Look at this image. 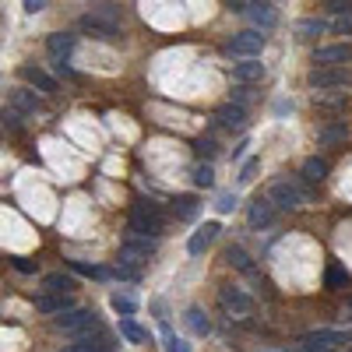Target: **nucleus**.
<instances>
[{
  "instance_id": "f257e3e1",
  "label": "nucleus",
  "mask_w": 352,
  "mask_h": 352,
  "mask_svg": "<svg viewBox=\"0 0 352 352\" xmlns=\"http://www.w3.org/2000/svg\"><path fill=\"white\" fill-rule=\"evenodd\" d=\"M131 232L134 236H159L162 232V212L152 201H138L131 208Z\"/></svg>"
},
{
  "instance_id": "f03ea898",
  "label": "nucleus",
  "mask_w": 352,
  "mask_h": 352,
  "mask_svg": "<svg viewBox=\"0 0 352 352\" xmlns=\"http://www.w3.org/2000/svg\"><path fill=\"white\" fill-rule=\"evenodd\" d=\"M222 53H226V56H240V60H257V56L264 53V36L257 32V28H247V32H236L232 39H226Z\"/></svg>"
},
{
  "instance_id": "7ed1b4c3",
  "label": "nucleus",
  "mask_w": 352,
  "mask_h": 352,
  "mask_svg": "<svg viewBox=\"0 0 352 352\" xmlns=\"http://www.w3.org/2000/svg\"><path fill=\"white\" fill-rule=\"evenodd\" d=\"M53 324L60 328V331H67V335H81V331H88V328H96L99 320H96V314H92V310L71 307V310H64V314H56Z\"/></svg>"
},
{
  "instance_id": "20e7f679",
  "label": "nucleus",
  "mask_w": 352,
  "mask_h": 352,
  "mask_svg": "<svg viewBox=\"0 0 352 352\" xmlns=\"http://www.w3.org/2000/svg\"><path fill=\"white\" fill-rule=\"evenodd\" d=\"M268 201L275 204V208H282V212H296L300 204H303V194H300V187H296V184L278 180V184H272V190H268Z\"/></svg>"
},
{
  "instance_id": "39448f33",
  "label": "nucleus",
  "mask_w": 352,
  "mask_h": 352,
  "mask_svg": "<svg viewBox=\"0 0 352 352\" xmlns=\"http://www.w3.org/2000/svg\"><path fill=\"white\" fill-rule=\"evenodd\" d=\"M67 349H71V352H109L113 342H109V335L96 324V328H88V331L74 335V342H71Z\"/></svg>"
},
{
  "instance_id": "423d86ee",
  "label": "nucleus",
  "mask_w": 352,
  "mask_h": 352,
  "mask_svg": "<svg viewBox=\"0 0 352 352\" xmlns=\"http://www.w3.org/2000/svg\"><path fill=\"white\" fill-rule=\"evenodd\" d=\"M152 254H155V240H148V236L134 240V236H131V240L120 247V264H124V268H138V264H144Z\"/></svg>"
},
{
  "instance_id": "0eeeda50",
  "label": "nucleus",
  "mask_w": 352,
  "mask_h": 352,
  "mask_svg": "<svg viewBox=\"0 0 352 352\" xmlns=\"http://www.w3.org/2000/svg\"><path fill=\"white\" fill-rule=\"evenodd\" d=\"M307 81H310V88H345V85H352V71H345V67H314Z\"/></svg>"
},
{
  "instance_id": "6e6552de",
  "label": "nucleus",
  "mask_w": 352,
  "mask_h": 352,
  "mask_svg": "<svg viewBox=\"0 0 352 352\" xmlns=\"http://www.w3.org/2000/svg\"><path fill=\"white\" fill-rule=\"evenodd\" d=\"M314 64H317V67H345V64H352V43L320 46V50L314 53Z\"/></svg>"
},
{
  "instance_id": "1a4fd4ad",
  "label": "nucleus",
  "mask_w": 352,
  "mask_h": 352,
  "mask_svg": "<svg viewBox=\"0 0 352 352\" xmlns=\"http://www.w3.org/2000/svg\"><path fill=\"white\" fill-rule=\"evenodd\" d=\"M219 232H222V226H219V222H204V226L194 232V236L187 240V254H190V257H201L204 250H208V247L215 243Z\"/></svg>"
},
{
  "instance_id": "9d476101",
  "label": "nucleus",
  "mask_w": 352,
  "mask_h": 352,
  "mask_svg": "<svg viewBox=\"0 0 352 352\" xmlns=\"http://www.w3.org/2000/svg\"><path fill=\"white\" fill-rule=\"evenodd\" d=\"M215 124H219L222 131H243V127H247V109L236 106V102H226V106H219V113H215Z\"/></svg>"
},
{
  "instance_id": "9b49d317",
  "label": "nucleus",
  "mask_w": 352,
  "mask_h": 352,
  "mask_svg": "<svg viewBox=\"0 0 352 352\" xmlns=\"http://www.w3.org/2000/svg\"><path fill=\"white\" fill-rule=\"evenodd\" d=\"M275 204L268 201V197H257L254 204H250V212H247V222H250V229H268L272 222H275Z\"/></svg>"
},
{
  "instance_id": "f8f14e48",
  "label": "nucleus",
  "mask_w": 352,
  "mask_h": 352,
  "mask_svg": "<svg viewBox=\"0 0 352 352\" xmlns=\"http://www.w3.org/2000/svg\"><path fill=\"white\" fill-rule=\"evenodd\" d=\"M78 28H81V32H88V36H96V39H106V43H116V39H120V28H116V25H106V21H96L92 14H81Z\"/></svg>"
},
{
  "instance_id": "ddd939ff",
  "label": "nucleus",
  "mask_w": 352,
  "mask_h": 352,
  "mask_svg": "<svg viewBox=\"0 0 352 352\" xmlns=\"http://www.w3.org/2000/svg\"><path fill=\"white\" fill-rule=\"evenodd\" d=\"M219 303L226 307V310H232V314H250V296L243 289H236V285H226L222 292H219Z\"/></svg>"
},
{
  "instance_id": "4468645a",
  "label": "nucleus",
  "mask_w": 352,
  "mask_h": 352,
  "mask_svg": "<svg viewBox=\"0 0 352 352\" xmlns=\"http://www.w3.org/2000/svg\"><path fill=\"white\" fill-rule=\"evenodd\" d=\"M243 14H250V21L257 25V32H268V28H275V25H278V11L268 4V0H261V4L247 8Z\"/></svg>"
},
{
  "instance_id": "2eb2a0df",
  "label": "nucleus",
  "mask_w": 352,
  "mask_h": 352,
  "mask_svg": "<svg viewBox=\"0 0 352 352\" xmlns=\"http://www.w3.org/2000/svg\"><path fill=\"white\" fill-rule=\"evenodd\" d=\"M36 310L39 314H64V310H71V296L67 292H43V296H36Z\"/></svg>"
},
{
  "instance_id": "dca6fc26",
  "label": "nucleus",
  "mask_w": 352,
  "mask_h": 352,
  "mask_svg": "<svg viewBox=\"0 0 352 352\" xmlns=\"http://www.w3.org/2000/svg\"><path fill=\"white\" fill-rule=\"evenodd\" d=\"M8 106L18 109V113L25 116V113H36V109L43 106V99H39L36 92H28V88H14V92L8 96Z\"/></svg>"
},
{
  "instance_id": "f3484780",
  "label": "nucleus",
  "mask_w": 352,
  "mask_h": 352,
  "mask_svg": "<svg viewBox=\"0 0 352 352\" xmlns=\"http://www.w3.org/2000/svg\"><path fill=\"white\" fill-rule=\"evenodd\" d=\"M71 50H74V36H67V32H56V36L46 39V53L53 56V60H67Z\"/></svg>"
},
{
  "instance_id": "a211bd4d",
  "label": "nucleus",
  "mask_w": 352,
  "mask_h": 352,
  "mask_svg": "<svg viewBox=\"0 0 352 352\" xmlns=\"http://www.w3.org/2000/svg\"><path fill=\"white\" fill-rule=\"evenodd\" d=\"M261 78H264V64H257V60L232 64V81L236 85H250V81H261Z\"/></svg>"
},
{
  "instance_id": "6ab92c4d",
  "label": "nucleus",
  "mask_w": 352,
  "mask_h": 352,
  "mask_svg": "<svg viewBox=\"0 0 352 352\" xmlns=\"http://www.w3.org/2000/svg\"><path fill=\"white\" fill-rule=\"evenodd\" d=\"M88 14H92L96 21H106V25H116V28H120V21H124V14H120V8H116V4H109V0H99V4H92V11H88Z\"/></svg>"
},
{
  "instance_id": "aec40b11",
  "label": "nucleus",
  "mask_w": 352,
  "mask_h": 352,
  "mask_svg": "<svg viewBox=\"0 0 352 352\" xmlns=\"http://www.w3.org/2000/svg\"><path fill=\"white\" fill-rule=\"evenodd\" d=\"M21 78H25L28 85H36L39 92H53V88H56V81H53L43 67H32V64H25V67H21Z\"/></svg>"
},
{
  "instance_id": "412c9836",
  "label": "nucleus",
  "mask_w": 352,
  "mask_h": 352,
  "mask_svg": "<svg viewBox=\"0 0 352 352\" xmlns=\"http://www.w3.org/2000/svg\"><path fill=\"white\" fill-rule=\"evenodd\" d=\"M324 21H320V18H303V21H296V39L300 43H310V39H317L320 32H324Z\"/></svg>"
},
{
  "instance_id": "4be33fe9",
  "label": "nucleus",
  "mask_w": 352,
  "mask_h": 352,
  "mask_svg": "<svg viewBox=\"0 0 352 352\" xmlns=\"http://www.w3.org/2000/svg\"><path fill=\"white\" fill-rule=\"evenodd\" d=\"M187 328H190V331H194L197 338H204V335L212 331V320L204 317V314H201L197 307H190V310H187Z\"/></svg>"
},
{
  "instance_id": "5701e85b",
  "label": "nucleus",
  "mask_w": 352,
  "mask_h": 352,
  "mask_svg": "<svg viewBox=\"0 0 352 352\" xmlns=\"http://www.w3.org/2000/svg\"><path fill=\"white\" fill-rule=\"evenodd\" d=\"M303 176H307V184H320V180H324V176H328V162L324 159H307L303 162Z\"/></svg>"
},
{
  "instance_id": "b1692460",
  "label": "nucleus",
  "mask_w": 352,
  "mask_h": 352,
  "mask_svg": "<svg viewBox=\"0 0 352 352\" xmlns=\"http://www.w3.org/2000/svg\"><path fill=\"white\" fill-rule=\"evenodd\" d=\"M120 335H124L127 342H134V345H141V342H148V331H144L141 324H134L131 317H120Z\"/></svg>"
},
{
  "instance_id": "393cba45",
  "label": "nucleus",
  "mask_w": 352,
  "mask_h": 352,
  "mask_svg": "<svg viewBox=\"0 0 352 352\" xmlns=\"http://www.w3.org/2000/svg\"><path fill=\"white\" fill-rule=\"evenodd\" d=\"M43 289H46V292H71V289H74V282H71L64 272H53V275H46V278H43Z\"/></svg>"
},
{
  "instance_id": "a878e982",
  "label": "nucleus",
  "mask_w": 352,
  "mask_h": 352,
  "mask_svg": "<svg viewBox=\"0 0 352 352\" xmlns=\"http://www.w3.org/2000/svg\"><path fill=\"white\" fill-rule=\"evenodd\" d=\"M345 134H349V127L342 120V124H331V127H320L317 131V141L320 144H335V141H345Z\"/></svg>"
},
{
  "instance_id": "bb28decb",
  "label": "nucleus",
  "mask_w": 352,
  "mask_h": 352,
  "mask_svg": "<svg viewBox=\"0 0 352 352\" xmlns=\"http://www.w3.org/2000/svg\"><path fill=\"white\" fill-rule=\"evenodd\" d=\"M109 303H113V310H116V314H124V317H131V314L138 310V300H134V296H127V292H113V300H109Z\"/></svg>"
},
{
  "instance_id": "cd10ccee",
  "label": "nucleus",
  "mask_w": 352,
  "mask_h": 352,
  "mask_svg": "<svg viewBox=\"0 0 352 352\" xmlns=\"http://www.w3.org/2000/svg\"><path fill=\"white\" fill-rule=\"evenodd\" d=\"M226 261L232 264V268H240V272H254V264H250L247 250H240V247H229V250H226Z\"/></svg>"
},
{
  "instance_id": "c85d7f7f",
  "label": "nucleus",
  "mask_w": 352,
  "mask_h": 352,
  "mask_svg": "<svg viewBox=\"0 0 352 352\" xmlns=\"http://www.w3.org/2000/svg\"><path fill=\"white\" fill-rule=\"evenodd\" d=\"M345 282H349V272L342 268V264H331V268L324 272V285L328 289H342Z\"/></svg>"
},
{
  "instance_id": "c756f323",
  "label": "nucleus",
  "mask_w": 352,
  "mask_h": 352,
  "mask_svg": "<svg viewBox=\"0 0 352 352\" xmlns=\"http://www.w3.org/2000/svg\"><path fill=\"white\" fill-rule=\"evenodd\" d=\"M194 212H197V197L194 194L176 197V215H180V219H194Z\"/></svg>"
},
{
  "instance_id": "7c9ffc66",
  "label": "nucleus",
  "mask_w": 352,
  "mask_h": 352,
  "mask_svg": "<svg viewBox=\"0 0 352 352\" xmlns=\"http://www.w3.org/2000/svg\"><path fill=\"white\" fill-rule=\"evenodd\" d=\"M71 268H74V272H81V275H88V278H113V272H109V268H96V264L71 261Z\"/></svg>"
},
{
  "instance_id": "2f4dec72",
  "label": "nucleus",
  "mask_w": 352,
  "mask_h": 352,
  "mask_svg": "<svg viewBox=\"0 0 352 352\" xmlns=\"http://www.w3.org/2000/svg\"><path fill=\"white\" fill-rule=\"evenodd\" d=\"M194 184H197V187H215V173H212V166H197V169H194Z\"/></svg>"
},
{
  "instance_id": "473e14b6",
  "label": "nucleus",
  "mask_w": 352,
  "mask_h": 352,
  "mask_svg": "<svg viewBox=\"0 0 352 352\" xmlns=\"http://www.w3.org/2000/svg\"><path fill=\"white\" fill-rule=\"evenodd\" d=\"M236 204H240V197L232 194V190L219 194V212H222V215H229V212H236Z\"/></svg>"
},
{
  "instance_id": "72a5a7b5",
  "label": "nucleus",
  "mask_w": 352,
  "mask_h": 352,
  "mask_svg": "<svg viewBox=\"0 0 352 352\" xmlns=\"http://www.w3.org/2000/svg\"><path fill=\"white\" fill-rule=\"evenodd\" d=\"M0 120H4V127L18 131V127H21V113H18V109H11V106H4V109H0Z\"/></svg>"
},
{
  "instance_id": "f704fd0d",
  "label": "nucleus",
  "mask_w": 352,
  "mask_h": 352,
  "mask_svg": "<svg viewBox=\"0 0 352 352\" xmlns=\"http://www.w3.org/2000/svg\"><path fill=\"white\" fill-rule=\"evenodd\" d=\"M331 28H335V36H349V32H352V11H349V14H338Z\"/></svg>"
},
{
  "instance_id": "c9c22d12",
  "label": "nucleus",
  "mask_w": 352,
  "mask_h": 352,
  "mask_svg": "<svg viewBox=\"0 0 352 352\" xmlns=\"http://www.w3.org/2000/svg\"><path fill=\"white\" fill-rule=\"evenodd\" d=\"M166 352H190V345L184 338H176L173 331H166Z\"/></svg>"
},
{
  "instance_id": "e433bc0d",
  "label": "nucleus",
  "mask_w": 352,
  "mask_h": 352,
  "mask_svg": "<svg viewBox=\"0 0 352 352\" xmlns=\"http://www.w3.org/2000/svg\"><path fill=\"white\" fill-rule=\"evenodd\" d=\"M257 169H261V159H250V162H243V169H240V184H250Z\"/></svg>"
},
{
  "instance_id": "4c0bfd02",
  "label": "nucleus",
  "mask_w": 352,
  "mask_h": 352,
  "mask_svg": "<svg viewBox=\"0 0 352 352\" xmlns=\"http://www.w3.org/2000/svg\"><path fill=\"white\" fill-rule=\"evenodd\" d=\"M328 11L331 14H349L352 11V0H328Z\"/></svg>"
},
{
  "instance_id": "58836bf2",
  "label": "nucleus",
  "mask_w": 352,
  "mask_h": 352,
  "mask_svg": "<svg viewBox=\"0 0 352 352\" xmlns=\"http://www.w3.org/2000/svg\"><path fill=\"white\" fill-rule=\"evenodd\" d=\"M232 99H236V106H243L250 99V88L247 85H236V88H232Z\"/></svg>"
},
{
  "instance_id": "ea45409f",
  "label": "nucleus",
  "mask_w": 352,
  "mask_h": 352,
  "mask_svg": "<svg viewBox=\"0 0 352 352\" xmlns=\"http://www.w3.org/2000/svg\"><path fill=\"white\" fill-rule=\"evenodd\" d=\"M197 152L212 159V155H215V141H208V138H201V141H197Z\"/></svg>"
},
{
  "instance_id": "a19ab883",
  "label": "nucleus",
  "mask_w": 352,
  "mask_h": 352,
  "mask_svg": "<svg viewBox=\"0 0 352 352\" xmlns=\"http://www.w3.org/2000/svg\"><path fill=\"white\" fill-rule=\"evenodd\" d=\"M53 71H56V78H74V71L67 67V60H56V64H53Z\"/></svg>"
},
{
  "instance_id": "79ce46f5",
  "label": "nucleus",
  "mask_w": 352,
  "mask_h": 352,
  "mask_svg": "<svg viewBox=\"0 0 352 352\" xmlns=\"http://www.w3.org/2000/svg\"><path fill=\"white\" fill-rule=\"evenodd\" d=\"M43 8H46V0H25V11L28 14H39Z\"/></svg>"
},
{
  "instance_id": "37998d69",
  "label": "nucleus",
  "mask_w": 352,
  "mask_h": 352,
  "mask_svg": "<svg viewBox=\"0 0 352 352\" xmlns=\"http://www.w3.org/2000/svg\"><path fill=\"white\" fill-rule=\"evenodd\" d=\"M14 268H18V272H25V275H32V272H36V264H28L25 257H14Z\"/></svg>"
},
{
  "instance_id": "c03bdc74",
  "label": "nucleus",
  "mask_w": 352,
  "mask_h": 352,
  "mask_svg": "<svg viewBox=\"0 0 352 352\" xmlns=\"http://www.w3.org/2000/svg\"><path fill=\"white\" fill-rule=\"evenodd\" d=\"M247 148H250V144H247V141H240V144H236V148H232V162H240Z\"/></svg>"
}]
</instances>
